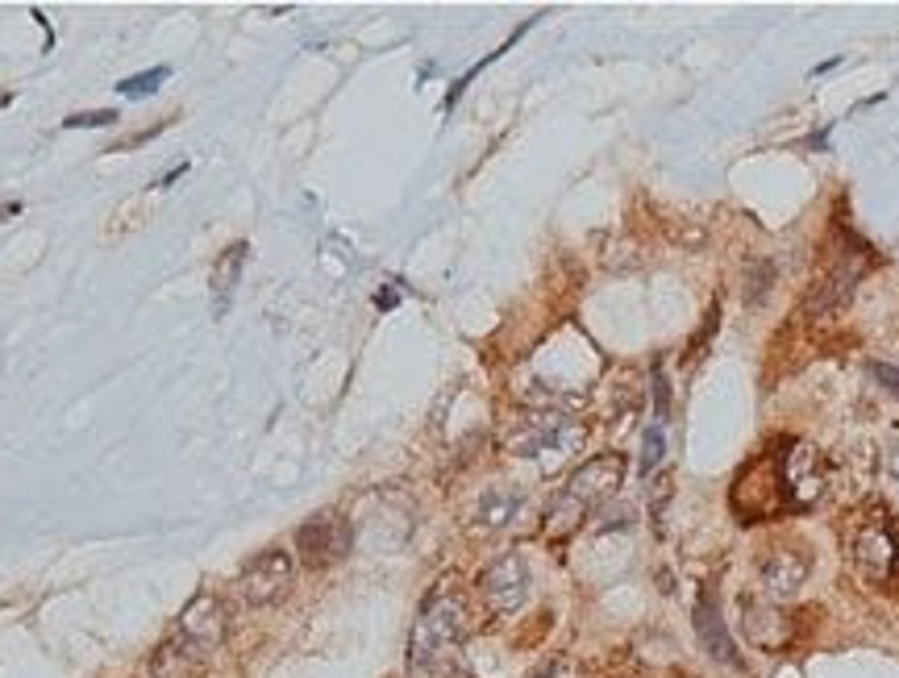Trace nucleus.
<instances>
[{
    "mask_svg": "<svg viewBox=\"0 0 899 678\" xmlns=\"http://www.w3.org/2000/svg\"><path fill=\"white\" fill-rule=\"evenodd\" d=\"M812 574V553L808 546H795V541H774L766 550L758 553V587L762 596L774 603L800 596V587L808 583Z\"/></svg>",
    "mask_w": 899,
    "mask_h": 678,
    "instance_id": "obj_7",
    "label": "nucleus"
},
{
    "mask_svg": "<svg viewBox=\"0 0 899 678\" xmlns=\"http://www.w3.org/2000/svg\"><path fill=\"white\" fill-rule=\"evenodd\" d=\"M742 632L758 649H783L791 641V620L774 600H745L742 603Z\"/></svg>",
    "mask_w": 899,
    "mask_h": 678,
    "instance_id": "obj_14",
    "label": "nucleus"
},
{
    "mask_svg": "<svg viewBox=\"0 0 899 678\" xmlns=\"http://www.w3.org/2000/svg\"><path fill=\"white\" fill-rule=\"evenodd\" d=\"M505 445L512 458H525V462H537L541 471H554L587 445V425L575 421L570 412H529L525 421L512 425Z\"/></svg>",
    "mask_w": 899,
    "mask_h": 678,
    "instance_id": "obj_3",
    "label": "nucleus"
},
{
    "mask_svg": "<svg viewBox=\"0 0 899 678\" xmlns=\"http://www.w3.org/2000/svg\"><path fill=\"white\" fill-rule=\"evenodd\" d=\"M167 67H150V71H143V76H129V79H121L117 83V92L121 96H146V92H155L158 83H167Z\"/></svg>",
    "mask_w": 899,
    "mask_h": 678,
    "instance_id": "obj_16",
    "label": "nucleus"
},
{
    "mask_svg": "<svg viewBox=\"0 0 899 678\" xmlns=\"http://www.w3.org/2000/svg\"><path fill=\"white\" fill-rule=\"evenodd\" d=\"M867 267H870V250L862 246V242H850L846 250L837 254V267L829 271V279H824L821 292H817V308H821V313L841 308V304L853 296L858 279L867 275Z\"/></svg>",
    "mask_w": 899,
    "mask_h": 678,
    "instance_id": "obj_12",
    "label": "nucleus"
},
{
    "mask_svg": "<svg viewBox=\"0 0 899 678\" xmlns=\"http://www.w3.org/2000/svg\"><path fill=\"white\" fill-rule=\"evenodd\" d=\"M887 466H891V474L899 479V442L891 445V454H887Z\"/></svg>",
    "mask_w": 899,
    "mask_h": 678,
    "instance_id": "obj_23",
    "label": "nucleus"
},
{
    "mask_svg": "<svg viewBox=\"0 0 899 678\" xmlns=\"http://www.w3.org/2000/svg\"><path fill=\"white\" fill-rule=\"evenodd\" d=\"M774 471H779V491L788 495V508H812L824 495V462L812 445L788 442Z\"/></svg>",
    "mask_w": 899,
    "mask_h": 678,
    "instance_id": "obj_9",
    "label": "nucleus"
},
{
    "mask_svg": "<svg viewBox=\"0 0 899 678\" xmlns=\"http://www.w3.org/2000/svg\"><path fill=\"white\" fill-rule=\"evenodd\" d=\"M525 508V491L512 488V483H491L475 495L471 504V524L475 529H483V533H500L508 524L521 517Z\"/></svg>",
    "mask_w": 899,
    "mask_h": 678,
    "instance_id": "obj_13",
    "label": "nucleus"
},
{
    "mask_svg": "<svg viewBox=\"0 0 899 678\" xmlns=\"http://www.w3.org/2000/svg\"><path fill=\"white\" fill-rule=\"evenodd\" d=\"M695 637H700V646H704L712 662L737 666V641H733V632L725 625L716 591H700V600H695Z\"/></svg>",
    "mask_w": 899,
    "mask_h": 678,
    "instance_id": "obj_11",
    "label": "nucleus"
},
{
    "mask_svg": "<svg viewBox=\"0 0 899 678\" xmlns=\"http://www.w3.org/2000/svg\"><path fill=\"white\" fill-rule=\"evenodd\" d=\"M534 678H554V666H541V670H537Z\"/></svg>",
    "mask_w": 899,
    "mask_h": 678,
    "instance_id": "obj_24",
    "label": "nucleus"
},
{
    "mask_svg": "<svg viewBox=\"0 0 899 678\" xmlns=\"http://www.w3.org/2000/svg\"><path fill=\"white\" fill-rule=\"evenodd\" d=\"M771 284H774L771 263H754V267H750V275H745V301L762 304V301H766V292H771Z\"/></svg>",
    "mask_w": 899,
    "mask_h": 678,
    "instance_id": "obj_17",
    "label": "nucleus"
},
{
    "mask_svg": "<svg viewBox=\"0 0 899 678\" xmlns=\"http://www.w3.org/2000/svg\"><path fill=\"white\" fill-rule=\"evenodd\" d=\"M625 483V454H596L587 458L579 471L567 479L563 495L550 508V533H575L579 521L587 517V508L608 504L616 495V488Z\"/></svg>",
    "mask_w": 899,
    "mask_h": 678,
    "instance_id": "obj_4",
    "label": "nucleus"
},
{
    "mask_svg": "<svg viewBox=\"0 0 899 678\" xmlns=\"http://www.w3.org/2000/svg\"><path fill=\"white\" fill-rule=\"evenodd\" d=\"M850 558L853 570L862 574V583L879 587V591L899 587V533L883 508H874L853 524Z\"/></svg>",
    "mask_w": 899,
    "mask_h": 678,
    "instance_id": "obj_5",
    "label": "nucleus"
},
{
    "mask_svg": "<svg viewBox=\"0 0 899 678\" xmlns=\"http://www.w3.org/2000/svg\"><path fill=\"white\" fill-rule=\"evenodd\" d=\"M479 600L488 603V612L496 616H512L521 612L525 600H529V562H525L517 550L500 553L496 562L483 567L479 574Z\"/></svg>",
    "mask_w": 899,
    "mask_h": 678,
    "instance_id": "obj_8",
    "label": "nucleus"
},
{
    "mask_svg": "<svg viewBox=\"0 0 899 678\" xmlns=\"http://www.w3.org/2000/svg\"><path fill=\"white\" fill-rule=\"evenodd\" d=\"M292 579H296V558L287 550H263L242 567L234 587L237 596H242V603L271 608V603H280L292 591Z\"/></svg>",
    "mask_w": 899,
    "mask_h": 678,
    "instance_id": "obj_6",
    "label": "nucleus"
},
{
    "mask_svg": "<svg viewBox=\"0 0 899 678\" xmlns=\"http://www.w3.org/2000/svg\"><path fill=\"white\" fill-rule=\"evenodd\" d=\"M246 254H251V246H246V242H234V246L222 250V258L213 263V279H208V287H213V313L217 316L234 304L237 279H242V267H246Z\"/></svg>",
    "mask_w": 899,
    "mask_h": 678,
    "instance_id": "obj_15",
    "label": "nucleus"
},
{
    "mask_svg": "<svg viewBox=\"0 0 899 678\" xmlns=\"http://www.w3.org/2000/svg\"><path fill=\"white\" fill-rule=\"evenodd\" d=\"M654 395H658V416H666V383L658 366H654Z\"/></svg>",
    "mask_w": 899,
    "mask_h": 678,
    "instance_id": "obj_21",
    "label": "nucleus"
},
{
    "mask_svg": "<svg viewBox=\"0 0 899 678\" xmlns=\"http://www.w3.org/2000/svg\"><path fill=\"white\" fill-rule=\"evenodd\" d=\"M658 462H663V433H658V429H649L646 445H642V474H649Z\"/></svg>",
    "mask_w": 899,
    "mask_h": 678,
    "instance_id": "obj_19",
    "label": "nucleus"
},
{
    "mask_svg": "<svg viewBox=\"0 0 899 678\" xmlns=\"http://www.w3.org/2000/svg\"><path fill=\"white\" fill-rule=\"evenodd\" d=\"M21 213V205L17 200H9V205H0V222H9V217H17Z\"/></svg>",
    "mask_w": 899,
    "mask_h": 678,
    "instance_id": "obj_22",
    "label": "nucleus"
},
{
    "mask_svg": "<svg viewBox=\"0 0 899 678\" xmlns=\"http://www.w3.org/2000/svg\"><path fill=\"white\" fill-rule=\"evenodd\" d=\"M471 637V603L458 587H433L409 637V675L442 678Z\"/></svg>",
    "mask_w": 899,
    "mask_h": 678,
    "instance_id": "obj_1",
    "label": "nucleus"
},
{
    "mask_svg": "<svg viewBox=\"0 0 899 678\" xmlns=\"http://www.w3.org/2000/svg\"><path fill=\"white\" fill-rule=\"evenodd\" d=\"M354 546V533H350V524L342 517H330V512H321L313 521H304L296 529V553L300 562L309 570H325L333 562H342Z\"/></svg>",
    "mask_w": 899,
    "mask_h": 678,
    "instance_id": "obj_10",
    "label": "nucleus"
},
{
    "mask_svg": "<svg viewBox=\"0 0 899 678\" xmlns=\"http://www.w3.org/2000/svg\"><path fill=\"white\" fill-rule=\"evenodd\" d=\"M225 632H229V608L217 591H196L188 600V608L179 612L175 620L172 637L163 641L158 649L155 666L158 675H175V670H188V666H201L205 658H213L222 649Z\"/></svg>",
    "mask_w": 899,
    "mask_h": 678,
    "instance_id": "obj_2",
    "label": "nucleus"
},
{
    "mask_svg": "<svg viewBox=\"0 0 899 678\" xmlns=\"http://www.w3.org/2000/svg\"><path fill=\"white\" fill-rule=\"evenodd\" d=\"M870 375L879 379V383H883L887 392H891V395H896V400H899V371H896V366H887V363H874V366H870Z\"/></svg>",
    "mask_w": 899,
    "mask_h": 678,
    "instance_id": "obj_20",
    "label": "nucleus"
},
{
    "mask_svg": "<svg viewBox=\"0 0 899 678\" xmlns=\"http://www.w3.org/2000/svg\"><path fill=\"white\" fill-rule=\"evenodd\" d=\"M117 121V109H96V112H71L63 126L67 129H100Z\"/></svg>",
    "mask_w": 899,
    "mask_h": 678,
    "instance_id": "obj_18",
    "label": "nucleus"
}]
</instances>
